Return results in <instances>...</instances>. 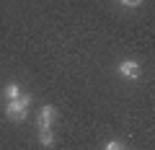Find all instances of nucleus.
Masks as SVG:
<instances>
[{
  "mask_svg": "<svg viewBox=\"0 0 155 150\" xmlns=\"http://www.w3.org/2000/svg\"><path fill=\"white\" fill-rule=\"evenodd\" d=\"M31 101H34V96H28V93H21L16 101H8L5 104V117L11 119V122H23L26 114H28Z\"/></svg>",
  "mask_w": 155,
  "mask_h": 150,
  "instance_id": "obj_1",
  "label": "nucleus"
},
{
  "mask_svg": "<svg viewBox=\"0 0 155 150\" xmlns=\"http://www.w3.org/2000/svg\"><path fill=\"white\" fill-rule=\"evenodd\" d=\"M119 75H122L124 80H137L140 75H142V67H140L137 60H122L119 62Z\"/></svg>",
  "mask_w": 155,
  "mask_h": 150,
  "instance_id": "obj_2",
  "label": "nucleus"
},
{
  "mask_svg": "<svg viewBox=\"0 0 155 150\" xmlns=\"http://www.w3.org/2000/svg\"><path fill=\"white\" fill-rule=\"evenodd\" d=\"M54 119H57V109L54 106H41V109H39V117H36V127L39 129H52Z\"/></svg>",
  "mask_w": 155,
  "mask_h": 150,
  "instance_id": "obj_3",
  "label": "nucleus"
},
{
  "mask_svg": "<svg viewBox=\"0 0 155 150\" xmlns=\"http://www.w3.org/2000/svg\"><path fill=\"white\" fill-rule=\"evenodd\" d=\"M21 93H23V91H21V85H18V83H8L5 88H3V96H5L8 101H16Z\"/></svg>",
  "mask_w": 155,
  "mask_h": 150,
  "instance_id": "obj_4",
  "label": "nucleus"
},
{
  "mask_svg": "<svg viewBox=\"0 0 155 150\" xmlns=\"http://www.w3.org/2000/svg\"><path fill=\"white\" fill-rule=\"evenodd\" d=\"M39 145H41V148H52V145H54L52 129H39Z\"/></svg>",
  "mask_w": 155,
  "mask_h": 150,
  "instance_id": "obj_5",
  "label": "nucleus"
},
{
  "mask_svg": "<svg viewBox=\"0 0 155 150\" xmlns=\"http://www.w3.org/2000/svg\"><path fill=\"white\" fill-rule=\"evenodd\" d=\"M119 5H124V8H137V5H142V0H116Z\"/></svg>",
  "mask_w": 155,
  "mask_h": 150,
  "instance_id": "obj_6",
  "label": "nucleus"
},
{
  "mask_svg": "<svg viewBox=\"0 0 155 150\" xmlns=\"http://www.w3.org/2000/svg\"><path fill=\"white\" fill-rule=\"evenodd\" d=\"M104 150H127V148H124L122 142H116V140H111V142H106V148H104Z\"/></svg>",
  "mask_w": 155,
  "mask_h": 150,
  "instance_id": "obj_7",
  "label": "nucleus"
}]
</instances>
